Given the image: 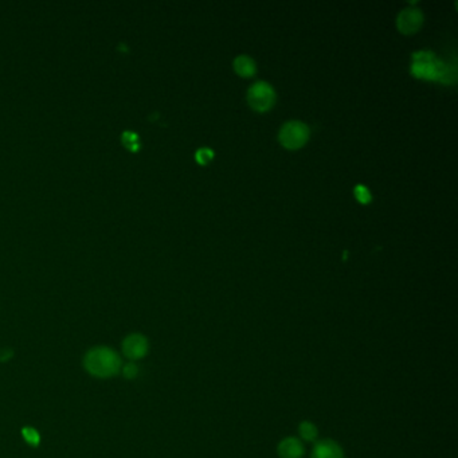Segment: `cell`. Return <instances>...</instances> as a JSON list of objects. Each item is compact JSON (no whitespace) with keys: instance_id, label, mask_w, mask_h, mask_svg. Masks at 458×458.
Wrapping results in <instances>:
<instances>
[{"instance_id":"obj_1","label":"cell","mask_w":458,"mask_h":458,"mask_svg":"<svg viewBox=\"0 0 458 458\" xmlns=\"http://www.w3.org/2000/svg\"><path fill=\"white\" fill-rule=\"evenodd\" d=\"M123 360L113 348L99 346L90 348L84 356V369L99 379L113 378L121 371Z\"/></svg>"},{"instance_id":"obj_2","label":"cell","mask_w":458,"mask_h":458,"mask_svg":"<svg viewBox=\"0 0 458 458\" xmlns=\"http://www.w3.org/2000/svg\"><path fill=\"white\" fill-rule=\"evenodd\" d=\"M310 137L308 126L300 121H290L285 124L280 132L281 144L289 149H298L302 147Z\"/></svg>"},{"instance_id":"obj_3","label":"cell","mask_w":458,"mask_h":458,"mask_svg":"<svg viewBox=\"0 0 458 458\" xmlns=\"http://www.w3.org/2000/svg\"><path fill=\"white\" fill-rule=\"evenodd\" d=\"M248 99L253 109L265 111L272 108L276 101V94L269 84L257 82L249 89Z\"/></svg>"},{"instance_id":"obj_4","label":"cell","mask_w":458,"mask_h":458,"mask_svg":"<svg viewBox=\"0 0 458 458\" xmlns=\"http://www.w3.org/2000/svg\"><path fill=\"white\" fill-rule=\"evenodd\" d=\"M121 351L129 361L143 359L148 355L149 342L143 334H128L121 343Z\"/></svg>"},{"instance_id":"obj_5","label":"cell","mask_w":458,"mask_h":458,"mask_svg":"<svg viewBox=\"0 0 458 458\" xmlns=\"http://www.w3.org/2000/svg\"><path fill=\"white\" fill-rule=\"evenodd\" d=\"M422 21H423V15L421 10L406 9L398 16V28L405 34H411L421 27Z\"/></svg>"},{"instance_id":"obj_6","label":"cell","mask_w":458,"mask_h":458,"mask_svg":"<svg viewBox=\"0 0 458 458\" xmlns=\"http://www.w3.org/2000/svg\"><path fill=\"white\" fill-rule=\"evenodd\" d=\"M310 458H344V450L334 440H322L313 446Z\"/></svg>"},{"instance_id":"obj_7","label":"cell","mask_w":458,"mask_h":458,"mask_svg":"<svg viewBox=\"0 0 458 458\" xmlns=\"http://www.w3.org/2000/svg\"><path fill=\"white\" fill-rule=\"evenodd\" d=\"M277 453L280 458H302L305 454V447L300 438L286 437L277 446Z\"/></svg>"},{"instance_id":"obj_8","label":"cell","mask_w":458,"mask_h":458,"mask_svg":"<svg viewBox=\"0 0 458 458\" xmlns=\"http://www.w3.org/2000/svg\"><path fill=\"white\" fill-rule=\"evenodd\" d=\"M298 435L305 442H315L319 437V429L313 422L302 421L298 425Z\"/></svg>"},{"instance_id":"obj_9","label":"cell","mask_w":458,"mask_h":458,"mask_svg":"<svg viewBox=\"0 0 458 458\" xmlns=\"http://www.w3.org/2000/svg\"><path fill=\"white\" fill-rule=\"evenodd\" d=\"M236 73L242 77H250L256 73V63L246 55H241L234 61Z\"/></svg>"},{"instance_id":"obj_10","label":"cell","mask_w":458,"mask_h":458,"mask_svg":"<svg viewBox=\"0 0 458 458\" xmlns=\"http://www.w3.org/2000/svg\"><path fill=\"white\" fill-rule=\"evenodd\" d=\"M138 367H137L136 363L135 361H128L121 366V374L124 376L125 379L128 381H133L136 379L137 375H138Z\"/></svg>"},{"instance_id":"obj_11","label":"cell","mask_w":458,"mask_h":458,"mask_svg":"<svg viewBox=\"0 0 458 458\" xmlns=\"http://www.w3.org/2000/svg\"><path fill=\"white\" fill-rule=\"evenodd\" d=\"M22 435L28 445L38 446L40 442V435L34 427H25L22 430Z\"/></svg>"},{"instance_id":"obj_12","label":"cell","mask_w":458,"mask_h":458,"mask_svg":"<svg viewBox=\"0 0 458 458\" xmlns=\"http://www.w3.org/2000/svg\"><path fill=\"white\" fill-rule=\"evenodd\" d=\"M123 143L132 151H136L138 148V140H137L136 135L132 132H125L123 135Z\"/></svg>"},{"instance_id":"obj_13","label":"cell","mask_w":458,"mask_h":458,"mask_svg":"<svg viewBox=\"0 0 458 458\" xmlns=\"http://www.w3.org/2000/svg\"><path fill=\"white\" fill-rule=\"evenodd\" d=\"M355 197L360 203H369L371 200V194L364 186H358L355 188Z\"/></svg>"},{"instance_id":"obj_14","label":"cell","mask_w":458,"mask_h":458,"mask_svg":"<svg viewBox=\"0 0 458 458\" xmlns=\"http://www.w3.org/2000/svg\"><path fill=\"white\" fill-rule=\"evenodd\" d=\"M212 158H214V152H212V149L202 148L199 149L198 152H197V160H198V163H200V164H206V163H209Z\"/></svg>"},{"instance_id":"obj_15","label":"cell","mask_w":458,"mask_h":458,"mask_svg":"<svg viewBox=\"0 0 458 458\" xmlns=\"http://www.w3.org/2000/svg\"><path fill=\"white\" fill-rule=\"evenodd\" d=\"M13 356V351L11 349H1L0 351V361H7V360L11 359Z\"/></svg>"}]
</instances>
